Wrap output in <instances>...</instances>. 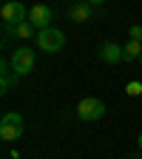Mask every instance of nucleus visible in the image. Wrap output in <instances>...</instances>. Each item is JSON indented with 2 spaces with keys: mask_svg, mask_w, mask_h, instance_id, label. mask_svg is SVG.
Listing matches in <instances>:
<instances>
[{
  "mask_svg": "<svg viewBox=\"0 0 142 159\" xmlns=\"http://www.w3.org/2000/svg\"><path fill=\"white\" fill-rule=\"evenodd\" d=\"M122 48H125V60H139L142 54V43H136V40H128Z\"/></svg>",
  "mask_w": 142,
  "mask_h": 159,
  "instance_id": "obj_11",
  "label": "nucleus"
},
{
  "mask_svg": "<svg viewBox=\"0 0 142 159\" xmlns=\"http://www.w3.org/2000/svg\"><path fill=\"white\" fill-rule=\"evenodd\" d=\"M125 91H128V97H139L142 94V83H134V80H131V83L125 85Z\"/></svg>",
  "mask_w": 142,
  "mask_h": 159,
  "instance_id": "obj_13",
  "label": "nucleus"
},
{
  "mask_svg": "<svg viewBox=\"0 0 142 159\" xmlns=\"http://www.w3.org/2000/svg\"><path fill=\"white\" fill-rule=\"evenodd\" d=\"M136 145H139V151H142V134H139V136H136Z\"/></svg>",
  "mask_w": 142,
  "mask_h": 159,
  "instance_id": "obj_15",
  "label": "nucleus"
},
{
  "mask_svg": "<svg viewBox=\"0 0 142 159\" xmlns=\"http://www.w3.org/2000/svg\"><path fill=\"white\" fill-rule=\"evenodd\" d=\"M99 60H105V63H119V60H125V48L119 43H103L99 46Z\"/></svg>",
  "mask_w": 142,
  "mask_h": 159,
  "instance_id": "obj_7",
  "label": "nucleus"
},
{
  "mask_svg": "<svg viewBox=\"0 0 142 159\" xmlns=\"http://www.w3.org/2000/svg\"><path fill=\"white\" fill-rule=\"evenodd\" d=\"M0 74H3V80H0V88H3V94H9L11 85H14V80H17V74L11 71V63H9V60H3V63H0Z\"/></svg>",
  "mask_w": 142,
  "mask_h": 159,
  "instance_id": "obj_9",
  "label": "nucleus"
},
{
  "mask_svg": "<svg viewBox=\"0 0 142 159\" xmlns=\"http://www.w3.org/2000/svg\"><path fill=\"white\" fill-rule=\"evenodd\" d=\"M139 66H142V54H139Z\"/></svg>",
  "mask_w": 142,
  "mask_h": 159,
  "instance_id": "obj_16",
  "label": "nucleus"
},
{
  "mask_svg": "<svg viewBox=\"0 0 142 159\" xmlns=\"http://www.w3.org/2000/svg\"><path fill=\"white\" fill-rule=\"evenodd\" d=\"M77 114H80L83 122H97V119L105 116V102H103V99H97V97H85L83 102L77 105Z\"/></svg>",
  "mask_w": 142,
  "mask_h": 159,
  "instance_id": "obj_4",
  "label": "nucleus"
},
{
  "mask_svg": "<svg viewBox=\"0 0 142 159\" xmlns=\"http://www.w3.org/2000/svg\"><path fill=\"white\" fill-rule=\"evenodd\" d=\"M6 29H9V31H14L20 40H31V37L37 34V29L29 23V20H26V23H17V26H6Z\"/></svg>",
  "mask_w": 142,
  "mask_h": 159,
  "instance_id": "obj_10",
  "label": "nucleus"
},
{
  "mask_svg": "<svg viewBox=\"0 0 142 159\" xmlns=\"http://www.w3.org/2000/svg\"><path fill=\"white\" fill-rule=\"evenodd\" d=\"M26 131L23 125V116H20L17 111H9L3 114V119H0V139H6V142H14V139H20Z\"/></svg>",
  "mask_w": 142,
  "mask_h": 159,
  "instance_id": "obj_3",
  "label": "nucleus"
},
{
  "mask_svg": "<svg viewBox=\"0 0 142 159\" xmlns=\"http://www.w3.org/2000/svg\"><path fill=\"white\" fill-rule=\"evenodd\" d=\"M34 60H37V51L31 46H17L14 54L9 57V63H11V71L17 77H26L31 68H34Z\"/></svg>",
  "mask_w": 142,
  "mask_h": 159,
  "instance_id": "obj_1",
  "label": "nucleus"
},
{
  "mask_svg": "<svg viewBox=\"0 0 142 159\" xmlns=\"http://www.w3.org/2000/svg\"><path fill=\"white\" fill-rule=\"evenodd\" d=\"M37 46H40V51H46V54H57V51H63V46H66V34L60 29H54V26H48L43 31H37Z\"/></svg>",
  "mask_w": 142,
  "mask_h": 159,
  "instance_id": "obj_2",
  "label": "nucleus"
},
{
  "mask_svg": "<svg viewBox=\"0 0 142 159\" xmlns=\"http://www.w3.org/2000/svg\"><path fill=\"white\" fill-rule=\"evenodd\" d=\"M0 17H3L6 26H17V23H26L29 20V9L20 3V0H9V3H3V9H0Z\"/></svg>",
  "mask_w": 142,
  "mask_h": 159,
  "instance_id": "obj_5",
  "label": "nucleus"
},
{
  "mask_svg": "<svg viewBox=\"0 0 142 159\" xmlns=\"http://www.w3.org/2000/svg\"><path fill=\"white\" fill-rule=\"evenodd\" d=\"M51 17H54V11H51L48 6H43V3H37V6L29 9V23H31L37 31L48 29V26H51Z\"/></svg>",
  "mask_w": 142,
  "mask_h": 159,
  "instance_id": "obj_6",
  "label": "nucleus"
},
{
  "mask_svg": "<svg viewBox=\"0 0 142 159\" xmlns=\"http://www.w3.org/2000/svg\"><path fill=\"white\" fill-rule=\"evenodd\" d=\"M91 14H94V6L85 3V0H77V3H71V9H68V17L74 20V23H85Z\"/></svg>",
  "mask_w": 142,
  "mask_h": 159,
  "instance_id": "obj_8",
  "label": "nucleus"
},
{
  "mask_svg": "<svg viewBox=\"0 0 142 159\" xmlns=\"http://www.w3.org/2000/svg\"><path fill=\"white\" fill-rule=\"evenodd\" d=\"M128 40L142 43V26H139V23H131V29H128Z\"/></svg>",
  "mask_w": 142,
  "mask_h": 159,
  "instance_id": "obj_12",
  "label": "nucleus"
},
{
  "mask_svg": "<svg viewBox=\"0 0 142 159\" xmlns=\"http://www.w3.org/2000/svg\"><path fill=\"white\" fill-rule=\"evenodd\" d=\"M85 3H91V6H99V3H105V0H85Z\"/></svg>",
  "mask_w": 142,
  "mask_h": 159,
  "instance_id": "obj_14",
  "label": "nucleus"
}]
</instances>
